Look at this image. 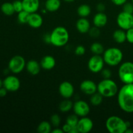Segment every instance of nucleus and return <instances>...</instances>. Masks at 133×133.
Instances as JSON below:
<instances>
[{
  "mask_svg": "<svg viewBox=\"0 0 133 133\" xmlns=\"http://www.w3.org/2000/svg\"><path fill=\"white\" fill-rule=\"evenodd\" d=\"M119 108L127 113L133 112V83L125 84L118 92Z\"/></svg>",
  "mask_w": 133,
  "mask_h": 133,
  "instance_id": "obj_1",
  "label": "nucleus"
},
{
  "mask_svg": "<svg viewBox=\"0 0 133 133\" xmlns=\"http://www.w3.org/2000/svg\"><path fill=\"white\" fill-rule=\"evenodd\" d=\"M129 126V122L117 116H110L105 122V127L110 133H125Z\"/></svg>",
  "mask_w": 133,
  "mask_h": 133,
  "instance_id": "obj_2",
  "label": "nucleus"
},
{
  "mask_svg": "<svg viewBox=\"0 0 133 133\" xmlns=\"http://www.w3.org/2000/svg\"><path fill=\"white\" fill-rule=\"evenodd\" d=\"M51 44L55 47H63L68 44L70 35L67 29L62 26L55 27L50 33Z\"/></svg>",
  "mask_w": 133,
  "mask_h": 133,
  "instance_id": "obj_3",
  "label": "nucleus"
},
{
  "mask_svg": "<svg viewBox=\"0 0 133 133\" xmlns=\"http://www.w3.org/2000/svg\"><path fill=\"white\" fill-rule=\"evenodd\" d=\"M97 92L103 97H112L118 94V87L114 81L104 79L97 84Z\"/></svg>",
  "mask_w": 133,
  "mask_h": 133,
  "instance_id": "obj_4",
  "label": "nucleus"
},
{
  "mask_svg": "<svg viewBox=\"0 0 133 133\" xmlns=\"http://www.w3.org/2000/svg\"><path fill=\"white\" fill-rule=\"evenodd\" d=\"M105 63L110 66H116L122 62L123 58V52L118 48H110L105 50L103 53Z\"/></svg>",
  "mask_w": 133,
  "mask_h": 133,
  "instance_id": "obj_5",
  "label": "nucleus"
},
{
  "mask_svg": "<svg viewBox=\"0 0 133 133\" xmlns=\"http://www.w3.org/2000/svg\"><path fill=\"white\" fill-rule=\"evenodd\" d=\"M118 76L124 84L133 83V62H125L118 69Z\"/></svg>",
  "mask_w": 133,
  "mask_h": 133,
  "instance_id": "obj_6",
  "label": "nucleus"
},
{
  "mask_svg": "<svg viewBox=\"0 0 133 133\" xmlns=\"http://www.w3.org/2000/svg\"><path fill=\"white\" fill-rule=\"evenodd\" d=\"M8 66H9V70L13 74H19L25 68V60L22 56L15 55L10 58Z\"/></svg>",
  "mask_w": 133,
  "mask_h": 133,
  "instance_id": "obj_7",
  "label": "nucleus"
},
{
  "mask_svg": "<svg viewBox=\"0 0 133 133\" xmlns=\"http://www.w3.org/2000/svg\"><path fill=\"white\" fill-rule=\"evenodd\" d=\"M116 22L119 28L127 31L133 27V14L121 12L117 16Z\"/></svg>",
  "mask_w": 133,
  "mask_h": 133,
  "instance_id": "obj_8",
  "label": "nucleus"
},
{
  "mask_svg": "<svg viewBox=\"0 0 133 133\" xmlns=\"http://www.w3.org/2000/svg\"><path fill=\"white\" fill-rule=\"evenodd\" d=\"M105 61L99 55H94L90 57L88 62V68L94 74L101 72L104 68Z\"/></svg>",
  "mask_w": 133,
  "mask_h": 133,
  "instance_id": "obj_9",
  "label": "nucleus"
},
{
  "mask_svg": "<svg viewBox=\"0 0 133 133\" xmlns=\"http://www.w3.org/2000/svg\"><path fill=\"white\" fill-rule=\"evenodd\" d=\"M3 82V87L7 90L8 92H16L20 88V81L17 77L14 75H9L6 77Z\"/></svg>",
  "mask_w": 133,
  "mask_h": 133,
  "instance_id": "obj_10",
  "label": "nucleus"
},
{
  "mask_svg": "<svg viewBox=\"0 0 133 133\" xmlns=\"http://www.w3.org/2000/svg\"><path fill=\"white\" fill-rule=\"evenodd\" d=\"M74 114L79 117L87 116L90 111L89 105L86 101L83 100H79L75 102L73 106Z\"/></svg>",
  "mask_w": 133,
  "mask_h": 133,
  "instance_id": "obj_11",
  "label": "nucleus"
},
{
  "mask_svg": "<svg viewBox=\"0 0 133 133\" xmlns=\"http://www.w3.org/2000/svg\"><path fill=\"white\" fill-rule=\"evenodd\" d=\"M74 85L69 81H64L60 84L58 92L61 96L64 99H70L74 94Z\"/></svg>",
  "mask_w": 133,
  "mask_h": 133,
  "instance_id": "obj_12",
  "label": "nucleus"
},
{
  "mask_svg": "<svg viewBox=\"0 0 133 133\" xmlns=\"http://www.w3.org/2000/svg\"><path fill=\"white\" fill-rule=\"evenodd\" d=\"M77 127L80 133H88L90 132L93 129V121L87 116L82 117L81 119H79Z\"/></svg>",
  "mask_w": 133,
  "mask_h": 133,
  "instance_id": "obj_13",
  "label": "nucleus"
},
{
  "mask_svg": "<svg viewBox=\"0 0 133 133\" xmlns=\"http://www.w3.org/2000/svg\"><path fill=\"white\" fill-rule=\"evenodd\" d=\"M80 90L85 94L91 96L97 92V85L93 81L87 79L81 83Z\"/></svg>",
  "mask_w": 133,
  "mask_h": 133,
  "instance_id": "obj_14",
  "label": "nucleus"
},
{
  "mask_svg": "<svg viewBox=\"0 0 133 133\" xmlns=\"http://www.w3.org/2000/svg\"><path fill=\"white\" fill-rule=\"evenodd\" d=\"M23 10L30 14L36 12L40 7V0H22Z\"/></svg>",
  "mask_w": 133,
  "mask_h": 133,
  "instance_id": "obj_15",
  "label": "nucleus"
},
{
  "mask_svg": "<svg viewBox=\"0 0 133 133\" xmlns=\"http://www.w3.org/2000/svg\"><path fill=\"white\" fill-rule=\"evenodd\" d=\"M27 24L34 29H38L41 27L43 24V18L40 14L36 12L30 14L29 19Z\"/></svg>",
  "mask_w": 133,
  "mask_h": 133,
  "instance_id": "obj_16",
  "label": "nucleus"
},
{
  "mask_svg": "<svg viewBox=\"0 0 133 133\" xmlns=\"http://www.w3.org/2000/svg\"><path fill=\"white\" fill-rule=\"evenodd\" d=\"M42 68L45 70H51L54 68L56 65V61L53 57L51 55H45L40 61Z\"/></svg>",
  "mask_w": 133,
  "mask_h": 133,
  "instance_id": "obj_17",
  "label": "nucleus"
},
{
  "mask_svg": "<svg viewBox=\"0 0 133 133\" xmlns=\"http://www.w3.org/2000/svg\"><path fill=\"white\" fill-rule=\"evenodd\" d=\"M108 22V17L103 12H99L94 17L93 23L94 26L101 28L105 27Z\"/></svg>",
  "mask_w": 133,
  "mask_h": 133,
  "instance_id": "obj_18",
  "label": "nucleus"
},
{
  "mask_svg": "<svg viewBox=\"0 0 133 133\" xmlns=\"http://www.w3.org/2000/svg\"><path fill=\"white\" fill-rule=\"evenodd\" d=\"M90 23L86 18H81L76 23V29L80 33L86 34L90 29Z\"/></svg>",
  "mask_w": 133,
  "mask_h": 133,
  "instance_id": "obj_19",
  "label": "nucleus"
},
{
  "mask_svg": "<svg viewBox=\"0 0 133 133\" xmlns=\"http://www.w3.org/2000/svg\"><path fill=\"white\" fill-rule=\"evenodd\" d=\"M26 70L27 72L32 75H36L40 73L41 66L35 60H30L26 63Z\"/></svg>",
  "mask_w": 133,
  "mask_h": 133,
  "instance_id": "obj_20",
  "label": "nucleus"
},
{
  "mask_svg": "<svg viewBox=\"0 0 133 133\" xmlns=\"http://www.w3.org/2000/svg\"><path fill=\"white\" fill-rule=\"evenodd\" d=\"M61 6V0H46L45 3V9L51 12L57 11Z\"/></svg>",
  "mask_w": 133,
  "mask_h": 133,
  "instance_id": "obj_21",
  "label": "nucleus"
},
{
  "mask_svg": "<svg viewBox=\"0 0 133 133\" xmlns=\"http://www.w3.org/2000/svg\"><path fill=\"white\" fill-rule=\"evenodd\" d=\"M113 38L116 42L118 44H123L125 42L127 41V37H126V32L125 30L120 29H117L113 32Z\"/></svg>",
  "mask_w": 133,
  "mask_h": 133,
  "instance_id": "obj_22",
  "label": "nucleus"
},
{
  "mask_svg": "<svg viewBox=\"0 0 133 133\" xmlns=\"http://www.w3.org/2000/svg\"><path fill=\"white\" fill-rule=\"evenodd\" d=\"M91 8L90 6L87 4H82L78 7L77 14L81 18H87L91 14Z\"/></svg>",
  "mask_w": 133,
  "mask_h": 133,
  "instance_id": "obj_23",
  "label": "nucleus"
},
{
  "mask_svg": "<svg viewBox=\"0 0 133 133\" xmlns=\"http://www.w3.org/2000/svg\"><path fill=\"white\" fill-rule=\"evenodd\" d=\"M1 10L5 15L12 16L15 12L12 3L5 2L1 5Z\"/></svg>",
  "mask_w": 133,
  "mask_h": 133,
  "instance_id": "obj_24",
  "label": "nucleus"
},
{
  "mask_svg": "<svg viewBox=\"0 0 133 133\" xmlns=\"http://www.w3.org/2000/svg\"><path fill=\"white\" fill-rule=\"evenodd\" d=\"M52 125L51 122L43 121L37 127V131L39 133H49L51 132Z\"/></svg>",
  "mask_w": 133,
  "mask_h": 133,
  "instance_id": "obj_25",
  "label": "nucleus"
},
{
  "mask_svg": "<svg viewBox=\"0 0 133 133\" xmlns=\"http://www.w3.org/2000/svg\"><path fill=\"white\" fill-rule=\"evenodd\" d=\"M73 106H74V103L71 100L69 99H65L60 103L59 110L62 112H67L73 109Z\"/></svg>",
  "mask_w": 133,
  "mask_h": 133,
  "instance_id": "obj_26",
  "label": "nucleus"
},
{
  "mask_svg": "<svg viewBox=\"0 0 133 133\" xmlns=\"http://www.w3.org/2000/svg\"><path fill=\"white\" fill-rule=\"evenodd\" d=\"M90 50L94 55H99L103 54L105 51L103 45L99 42L93 43L90 46Z\"/></svg>",
  "mask_w": 133,
  "mask_h": 133,
  "instance_id": "obj_27",
  "label": "nucleus"
},
{
  "mask_svg": "<svg viewBox=\"0 0 133 133\" xmlns=\"http://www.w3.org/2000/svg\"><path fill=\"white\" fill-rule=\"evenodd\" d=\"M30 13L28 12L25 11V10H22V11L19 12L18 13V16H17V19H18V22L21 24H25V23H28L29 19L30 17Z\"/></svg>",
  "mask_w": 133,
  "mask_h": 133,
  "instance_id": "obj_28",
  "label": "nucleus"
},
{
  "mask_svg": "<svg viewBox=\"0 0 133 133\" xmlns=\"http://www.w3.org/2000/svg\"><path fill=\"white\" fill-rule=\"evenodd\" d=\"M103 96L98 92L91 95L90 102L94 106H98L101 105L103 102Z\"/></svg>",
  "mask_w": 133,
  "mask_h": 133,
  "instance_id": "obj_29",
  "label": "nucleus"
},
{
  "mask_svg": "<svg viewBox=\"0 0 133 133\" xmlns=\"http://www.w3.org/2000/svg\"><path fill=\"white\" fill-rule=\"evenodd\" d=\"M78 116H77L76 114H71L66 119V122L68 124H69L70 125H71V127H76L77 125L78 122H79V119L78 118Z\"/></svg>",
  "mask_w": 133,
  "mask_h": 133,
  "instance_id": "obj_30",
  "label": "nucleus"
},
{
  "mask_svg": "<svg viewBox=\"0 0 133 133\" xmlns=\"http://www.w3.org/2000/svg\"><path fill=\"white\" fill-rule=\"evenodd\" d=\"M61 119L59 115L55 114H53L50 118V122L52 125L55 127H58L61 124Z\"/></svg>",
  "mask_w": 133,
  "mask_h": 133,
  "instance_id": "obj_31",
  "label": "nucleus"
},
{
  "mask_svg": "<svg viewBox=\"0 0 133 133\" xmlns=\"http://www.w3.org/2000/svg\"><path fill=\"white\" fill-rule=\"evenodd\" d=\"M13 6H14V10H15V12H19L23 10V3H22V0H15L14 2L12 3Z\"/></svg>",
  "mask_w": 133,
  "mask_h": 133,
  "instance_id": "obj_32",
  "label": "nucleus"
},
{
  "mask_svg": "<svg viewBox=\"0 0 133 133\" xmlns=\"http://www.w3.org/2000/svg\"><path fill=\"white\" fill-rule=\"evenodd\" d=\"M123 11L127 13H130V14H133L132 3L126 2L124 5H123Z\"/></svg>",
  "mask_w": 133,
  "mask_h": 133,
  "instance_id": "obj_33",
  "label": "nucleus"
},
{
  "mask_svg": "<svg viewBox=\"0 0 133 133\" xmlns=\"http://www.w3.org/2000/svg\"><path fill=\"white\" fill-rule=\"evenodd\" d=\"M86 49L83 45H79L76 47L75 49V53L77 56H83L85 54Z\"/></svg>",
  "mask_w": 133,
  "mask_h": 133,
  "instance_id": "obj_34",
  "label": "nucleus"
},
{
  "mask_svg": "<svg viewBox=\"0 0 133 133\" xmlns=\"http://www.w3.org/2000/svg\"><path fill=\"white\" fill-rule=\"evenodd\" d=\"M89 34L90 35V36L94 38H97L100 35V31L98 27L94 26V27H92V28H90L89 31Z\"/></svg>",
  "mask_w": 133,
  "mask_h": 133,
  "instance_id": "obj_35",
  "label": "nucleus"
},
{
  "mask_svg": "<svg viewBox=\"0 0 133 133\" xmlns=\"http://www.w3.org/2000/svg\"><path fill=\"white\" fill-rule=\"evenodd\" d=\"M126 37L128 42H129L130 44H133V27L126 31Z\"/></svg>",
  "mask_w": 133,
  "mask_h": 133,
  "instance_id": "obj_36",
  "label": "nucleus"
},
{
  "mask_svg": "<svg viewBox=\"0 0 133 133\" xmlns=\"http://www.w3.org/2000/svg\"><path fill=\"white\" fill-rule=\"evenodd\" d=\"M101 75L104 79H110L112 76V72L109 69H103L101 71Z\"/></svg>",
  "mask_w": 133,
  "mask_h": 133,
  "instance_id": "obj_37",
  "label": "nucleus"
},
{
  "mask_svg": "<svg viewBox=\"0 0 133 133\" xmlns=\"http://www.w3.org/2000/svg\"><path fill=\"white\" fill-rule=\"evenodd\" d=\"M71 129H72V127H71V125H70L69 124H68L67 123H66L64 125H63L62 129L64 132L70 133V131H71Z\"/></svg>",
  "mask_w": 133,
  "mask_h": 133,
  "instance_id": "obj_38",
  "label": "nucleus"
},
{
  "mask_svg": "<svg viewBox=\"0 0 133 133\" xmlns=\"http://www.w3.org/2000/svg\"><path fill=\"white\" fill-rule=\"evenodd\" d=\"M111 1L117 6H123V5L127 2V0H111Z\"/></svg>",
  "mask_w": 133,
  "mask_h": 133,
  "instance_id": "obj_39",
  "label": "nucleus"
},
{
  "mask_svg": "<svg viewBox=\"0 0 133 133\" xmlns=\"http://www.w3.org/2000/svg\"><path fill=\"white\" fill-rule=\"evenodd\" d=\"M8 90L4 87L0 88V97H4L7 94Z\"/></svg>",
  "mask_w": 133,
  "mask_h": 133,
  "instance_id": "obj_40",
  "label": "nucleus"
},
{
  "mask_svg": "<svg viewBox=\"0 0 133 133\" xmlns=\"http://www.w3.org/2000/svg\"><path fill=\"white\" fill-rule=\"evenodd\" d=\"M43 40H44V42L47 43V44H51V35L49 33L45 34L43 37Z\"/></svg>",
  "mask_w": 133,
  "mask_h": 133,
  "instance_id": "obj_41",
  "label": "nucleus"
},
{
  "mask_svg": "<svg viewBox=\"0 0 133 133\" xmlns=\"http://www.w3.org/2000/svg\"><path fill=\"white\" fill-rule=\"evenodd\" d=\"M96 9H97V11L103 12L105 10V5L103 3H99L97 5Z\"/></svg>",
  "mask_w": 133,
  "mask_h": 133,
  "instance_id": "obj_42",
  "label": "nucleus"
},
{
  "mask_svg": "<svg viewBox=\"0 0 133 133\" xmlns=\"http://www.w3.org/2000/svg\"><path fill=\"white\" fill-rule=\"evenodd\" d=\"M52 133H63V131H62V129L58 128V127H56L55 128L53 131H51Z\"/></svg>",
  "mask_w": 133,
  "mask_h": 133,
  "instance_id": "obj_43",
  "label": "nucleus"
},
{
  "mask_svg": "<svg viewBox=\"0 0 133 133\" xmlns=\"http://www.w3.org/2000/svg\"><path fill=\"white\" fill-rule=\"evenodd\" d=\"M125 133H133V131L132 130H131L130 128H128L127 130H126V131L125 132Z\"/></svg>",
  "mask_w": 133,
  "mask_h": 133,
  "instance_id": "obj_44",
  "label": "nucleus"
},
{
  "mask_svg": "<svg viewBox=\"0 0 133 133\" xmlns=\"http://www.w3.org/2000/svg\"><path fill=\"white\" fill-rule=\"evenodd\" d=\"M2 87H3V81L0 79V88H1Z\"/></svg>",
  "mask_w": 133,
  "mask_h": 133,
  "instance_id": "obj_45",
  "label": "nucleus"
},
{
  "mask_svg": "<svg viewBox=\"0 0 133 133\" xmlns=\"http://www.w3.org/2000/svg\"><path fill=\"white\" fill-rule=\"evenodd\" d=\"M64 1H66V2H73V1H74L75 0H64Z\"/></svg>",
  "mask_w": 133,
  "mask_h": 133,
  "instance_id": "obj_46",
  "label": "nucleus"
},
{
  "mask_svg": "<svg viewBox=\"0 0 133 133\" xmlns=\"http://www.w3.org/2000/svg\"><path fill=\"white\" fill-rule=\"evenodd\" d=\"M132 4H133V0H132Z\"/></svg>",
  "mask_w": 133,
  "mask_h": 133,
  "instance_id": "obj_47",
  "label": "nucleus"
}]
</instances>
